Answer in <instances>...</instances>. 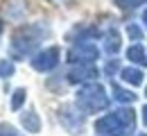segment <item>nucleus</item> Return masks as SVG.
Listing matches in <instances>:
<instances>
[{"label": "nucleus", "mask_w": 147, "mask_h": 136, "mask_svg": "<svg viewBox=\"0 0 147 136\" xmlns=\"http://www.w3.org/2000/svg\"><path fill=\"white\" fill-rule=\"evenodd\" d=\"M143 23H145V30H147V9L143 12Z\"/></svg>", "instance_id": "nucleus-21"}, {"label": "nucleus", "mask_w": 147, "mask_h": 136, "mask_svg": "<svg viewBox=\"0 0 147 136\" xmlns=\"http://www.w3.org/2000/svg\"><path fill=\"white\" fill-rule=\"evenodd\" d=\"M20 125L25 127V132H30V134H38L41 132V118L34 109H27V111H23L20 114Z\"/></svg>", "instance_id": "nucleus-10"}, {"label": "nucleus", "mask_w": 147, "mask_h": 136, "mask_svg": "<svg viewBox=\"0 0 147 136\" xmlns=\"http://www.w3.org/2000/svg\"><path fill=\"white\" fill-rule=\"evenodd\" d=\"M14 70H16V66H14L11 59H2V61H0V77H5V79L11 77Z\"/></svg>", "instance_id": "nucleus-16"}, {"label": "nucleus", "mask_w": 147, "mask_h": 136, "mask_svg": "<svg viewBox=\"0 0 147 136\" xmlns=\"http://www.w3.org/2000/svg\"><path fill=\"white\" fill-rule=\"evenodd\" d=\"M50 2H63V0H50Z\"/></svg>", "instance_id": "nucleus-23"}, {"label": "nucleus", "mask_w": 147, "mask_h": 136, "mask_svg": "<svg viewBox=\"0 0 147 136\" xmlns=\"http://www.w3.org/2000/svg\"><path fill=\"white\" fill-rule=\"evenodd\" d=\"M113 2H115L118 9H122V12H131V9H136L138 5H143L145 0H113Z\"/></svg>", "instance_id": "nucleus-17"}, {"label": "nucleus", "mask_w": 147, "mask_h": 136, "mask_svg": "<svg viewBox=\"0 0 147 136\" xmlns=\"http://www.w3.org/2000/svg\"><path fill=\"white\" fill-rule=\"evenodd\" d=\"M75 104L88 116V114H100L109 107V95H107V89L97 82H88V84H82L77 95H75Z\"/></svg>", "instance_id": "nucleus-3"}, {"label": "nucleus", "mask_w": 147, "mask_h": 136, "mask_svg": "<svg viewBox=\"0 0 147 136\" xmlns=\"http://www.w3.org/2000/svg\"><path fill=\"white\" fill-rule=\"evenodd\" d=\"M120 77H122V82L129 84V86H140L143 79H145V73H143V68H138V66H127V68L120 70Z\"/></svg>", "instance_id": "nucleus-11"}, {"label": "nucleus", "mask_w": 147, "mask_h": 136, "mask_svg": "<svg viewBox=\"0 0 147 136\" xmlns=\"http://www.w3.org/2000/svg\"><path fill=\"white\" fill-rule=\"evenodd\" d=\"M111 91H113L115 102H120V104H131V102L136 100V93H134V91H127V89H122L118 82L111 84Z\"/></svg>", "instance_id": "nucleus-13"}, {"label": "nucleus", "mask_w": 147, "mask_h": 136, "mask_svg": "<svg viewBox=\"0 0 147 136\" xmlns=\"http://www.w3.org/2000/svg\"><path fill=\"white\" fill-rule=\"evenodd\" d=\"M25 97H27V91H25V89H16V91L11 93V109H14V111H18L20 107H23Z\"/></svg>", "instance_id": "nucleus-14"}, {"label": "nucleus", "mask_w": 147, "mask_h": 136, "mask_svg": "<svg viewBox=\"0 0 147 136\" xmlns=\"http://www.w3.org/2000/svg\"><path fill=\"white\" fill-rule=\"evenodd\" d=\"M118 68H120V64H118V59H113V61H109V66L104 68V73H107V75H113Z\"/></svg>", "instance_id": "nucleus-19"}, {"label": "nucleus", "mask_w": 147, "mask_h": 136, "mask_svg": "<svg viewBox=\"0 0 147 136\" xmlns=\"http://www.w3.org/2000/svg\"><path fill=\"white\" fill-rule=\"evenodd\" d=\"M100 32L95 30V27H84V25H77L73 27L70 32H68V41H73V43H82V41H93L97 37Z\"/></svg>", "instance_id": "nucleus-9"}, {"label": "nucleus", "mask_w": 147, "mask_h": 136, "mask_svg": "<svg viewBox=\"0 0 147 136\" xmlns=\"http://www.w3.org/2000/svg\"><path fill=\"white\" fill-rule=\"evenodd\" d=\"M127 59L131 61V64H136L138 68H145L147 66V52L145 48L140 45V43H131L127 48Z\"/></svg>", "instance_id": "nucleus-12"}, {"label": "nucleus", "mask_w": 147, "mask_h": 136, "mask_svg": "<svg viewBox=\"0 0 147 136\" xmlns=\"http://www.w3.org/2000/svg\"><path fill=\"white\" fill-rule=\"evenodd\" d=\"M59 59H61L59 45H50V48L38 50L36 55L30 59V64H32V68L36 73H50V70H55L57 66H59Z\"/></svg>", "instance_id": "nucleus-6"}, {"label": "nucleus", "mask_w": 147, "mask_h": 136, "mask_svg": "<svg viewBox=\"0 0 147 136\" xmlns=\"http://www.w3.org/2000/svg\"><path fill=\"white\" fill-rule=\"evenodd\" d=\"M140 114H143V125L147 127V104L143 107V111H140Z\"/></svg>", "instance_id": "nucleus-20"}, {"label": "nucleus", "mask_w": 147, "mask_h": 136, "mask_svg": "<svg viewBox=\"0 0 147 136\" xmlns=\"http://www.w3.org/2000/svg\"><path fill=\"white\" fill-rule=\"evenodd\" d=\"M100 59V50L93 41H82V43H73L68 50V64L73 66H84V64H95Z\"/></svg>", "instance_id": "nucleus-5"}, {"label": "nucleus", "mask_w": 147, "mask_h": 136, "mask_svg": "<svg viewBox=\"0 0 147 136\" xmlns=\"http://www.w3.org/2000/svg\"><path fill=\"white\" fill-rule=\"evenodd\" d=\"M59 122L68 134H82L86 127V114L77 107V104H61L59 107Z\"/></svg>", "instance_id": "nucleus-4"}, {"label": "nucleus", "mask_w": 147, "mask_h": 136, "mask_svg": "<svg viewBox=\"0 0 147 136\" xmlns=\"http://www.w3.org/2000/svg\"><path fill=\"white\" fill-rule=\"evenodd\" d=\"M138 136H147V134H138Z\"/></svg>", "instance_id": "nucleus-24"}, {"label": "nucleus", "mask_w": 147, "mask_h": 136, "mask_svg": "<svg viewBox=\"0 0 147 136\" xmlns=\"http://www.w3.org/2000/svg\"><path fill=\"white\" fill-rule=\"evenodd\" d=\"M104 52H109V55H118L120 52V48H122V41H120V32L115 30V27H109L107 32H104Z\"/></svg>", "instance_id": "nucleus-8"}, {"label": "nucleus", "mask_w": 147, "mask_h": 136, "mask_svg": "<svg viewBox=\"0 0 147 136\" xmlns=\"http://www.w3.org/2000/svg\"><path fill=\"white\" fill-rule=\"evenodd\" d=\"M50 37V27L43 25V23H32V25H23L18 27L11 41H9V52L14 59H25V57H34L36 55V48L41 45V41Z\"/></svg>", "instance_id": "nucleus-1"}, {"label": "nucleus", "mask_w": 147, "mask_h": 136, "mask_svg": "<svg viewBox=\"0 0 147 136\" xmlns=\"http://www.w3.org/2000/svg\"><path fill=\"white\" fill-rule=\"evenodd\" d=\"M136 129V111L131 107H120L95 120V132L100 136H127Z\"/></svg>", "instance_id": "nucleus-2"}, {"label": "nucleus", "mask_w": 147, "mask_h": 136, "mask_svg": "<svg viewBox=\"0 0 147 136\" xmlns=\"http://www.w3.org/2000/svg\"><path fill=\"white\" fill-rule=\"evenodd\" d=\"M127 34H129V39L134 41V43H140V41H143V37H145L143 27H138L136 23H129V25H127Z\"/></svg>", "instance_id": "nucleus-15"}, {"label": "nucleus", "mask_w": 147, "mask_h": 136, "mask_svg": "<svg viewBox=\"0 0 147 136\" xmlns=\"http://www.w3.org/2000/svg\"><path fill=\"white\" fill-rule=\"evenodd\" d=\"M97 75H100V73H97L95 64H84V66H73V68L68 70L66 79H68L70 84H88V82H93Z\"/></svg>", "instance_id": "nucleus-7"}, {"label": "nucleus", "mask_w": 147, "mask_h": 136, "mask_svg": "<svg viewBox=\"0 0 147 136\" xmlns=\"http://www.w3.org/2000/svg\"><path fill=\"white\" fill-rule=\"evenodd\" d=\"M145 95H147V89H145Z\"/></svg>", "instance_id": "nucleus-25"}, {"label": "nucleus", "mask_w": 147, "mask_h": 136, "mask_svg": "<svg viewBox=\"0 0 147 136\" xmlns=\"http://www.w3.org/2000/svg\"><path fill=\"white\" fill-rule=\"evenodd\" d=\"M2 27H5V25H2V20H0V34H2Z\"/></svg>", "instance_id": "nucleus-22"}, {"label": "nucleus", "mask_w": 147, "mask_h": 136, "mask_svg": "<svg viewBox=\"0 0 147 136\" xmlns=\"http://www.w3.org/2000/svg\"><path fill=\"white\" fill-rule=\"evenodd\" d=\"M0 136H23L14 127V125H9V122H0Z\"/></svg>", "instance_id": "nucleus-18"}]
</instances>
